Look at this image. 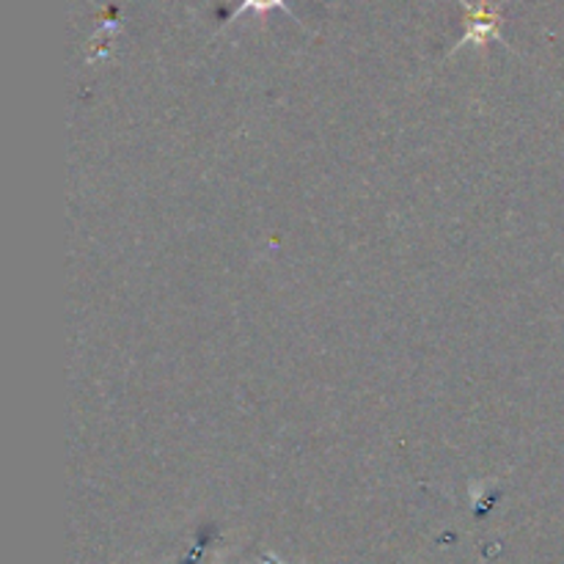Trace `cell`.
<instances>
[{"label": "cell", "mask_w": 564, "mask_h": 564, "mask_svg": "<svg viewBox=\"0 0 564 564\" xmlns=\"http://www.w3.org/2000/svg\"><path fill=\"white\" fill-rule=\"evenodd\" d=\"M463 11H466V31H463L460 42L452 47V53H457L466 44H477V47H485L490 39L507 44L505 33H501V3H494V0H460Z\"/></svg>", "instance_id": "6da1fadb"}, {"label": "cell", "mask_w": 564, "mask_h": 564, "mask_svg": "<svg viewBox=\"0 0 564 564\" xmlns=\"http://www.w3.org/2000/svg\"><path fill=\"white\" fill-rule=\"evenodd\" d=\"M273 9L284 11L286 17L297 20L295 11L290 9V3H286V0H240V3H237V9L229 11V20H226V22L237 20L240 14H268V11H273Z\"/></svg>", "instance_id": "7a4b0ae2"}]
</instances>
